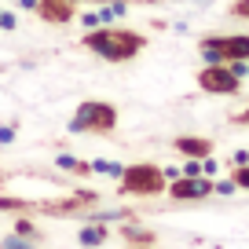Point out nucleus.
Instances as JSON below:
<instances>
[{
    "mask_svg": "<svg viewBox=\"0 0 249 249\" xmlns=\"http://www.w3.org/2000/svg\"><path fill=\"white\" fill-rule=\"evenodd\" d=\"M81 44L107 62H132L147 48V37L136 30H124V26H95V30L85 33Z\"/></svg>",
    "mask_w": 249,
    "mask_h": 249,
    "instance_id": "f257e3e1",
    "label": "nucleus"
},
{
    "mask_svg": "<svg viewBox=\"0 0 249 249\" xmlns=\"http://www.w3.org/2000/svg\"><path fill=\"white\" fill-rule=\"evenodd\" d=\"M73 136H85V132H95V136H110L117 128V107L107 99H85L77 110H73L70 124H66Z\"/></svg>",
    "mask_w": 249,
    "mask_h": 249,
    "instance_id": "f03ea898",
    "label": "nucleus"
},
{
    "mask_svg": "<svg viewBox=\"0 0 249 249\" xmlns=\"http://www.w3.org/2000/svg\"><path fill=\"white\" fill-rule=\"evenodd\" d=\"M117 179H121L124 195H136V198H158V195H165V187H169L165 169H161V165H150V161L124 165Z\"/></svg>",
    "mask_w": 249,
    "mask_h": 249,
    "instance_id": "7ed1b4c3",
    "label": "nucleus"
},
{
    "mask_svg": "<svg viewBox=\"0 0 249 249\" xmlns=\"http://www.w3.org/2000/svg\"><path fill=\"white\" fill-rule=\"evenodd\" d=\"M198 88L209 92V95H234L242 88V77L227 62H220V66H202V70H198Z\"/></svg>",
    "mask_w": 249,
    "mask_h": 249,
    "instance_id": "20e7f679",
    "label": "nucleus"
},
{
    "mask_svg": "<svg viewBox=\"0 0 249 249\" xmlns=\"http://www.w3.org/2000/svg\"><path fill=\"white\" fill-rule=\"evenodd\" d=\"M165 195L172 202H202V198L213 195V179L209 176H176L165 187Z\"/></svg>",
    "mask_w": 249,
    "mask_h": 249,
    "instance_id": "39448f33",
    "label": "nucleus"
},
{
    "mask_svg": "<svg viewBox=\"0 0 249 249\" xmlns=\"http://www.w3.org/2000/svg\"><path fill=\"white\" fill-rule=\"evenodd\" d=\"M37 15L44 18V22L52 26H66L77 18V11H73V4H66V0H37Z\"/></svg>",
    "mask_w": 249,
    "mask_h": 249,
    "instance_id": "423d86ee",
    "label": "nucleus"
},
{
    "mask_svg": "<svg viewBox=\"0 0 249 249\" xmlns=\"http://www.w3.org/2000/svg\"><path fill=\"white\" fill-rule=\"evenodd\" d=\"M220 48H224L227 62H246L249 59V33H227V37H220Z\"/></svg>",
    "mask_w": 249,
    "mask_h": 249,
    "instance_id": "0eeeda50",
    "label": "nucleus"
},
{
    "mask_svg": "<svg viewBox=\"0 0 249 249\" xmlns=\"http://www.w3.org/2000/svg\"><path fill=\"white\" fill-rule=\"evenodd\" d=\"M172 147L183 158H209L213 154V140H202V136H176Z\"/></svg>",
    "mask_w": 249,
    "mask_h": 249,
    "instance_id": "6e6552de",
    "label": "nucleus"
},
{
    "mask_svg": "<svg viewBox=\"0 0 249 249\" xmlns=\"http://www.w3.org/2000/svg\"><path fill=\"white\" fill-rule=\"evenodd\" d=\"M107 238H110V231H107V224H99V220H88V224L77 231V242L85 249H99Z\"/></svg>",
    "mask_w": 249,
    "mask_h": 249,
    "instance_id": "1a4fd4ad",
    "label": "nucleus"
},
{
    "mask_svg": "<svg viewBox=\"0 0 249 249\" xmlns=\"http://www.w3.org/2000/svg\"><path fill=\"white\" fill-rule=\"evenodd\" d=\"M198 55H202L205 66H220V62H227L224 48H220V37H202V40H198Z\"/></svg>",
    "mask_w": 249,
    "mask_h": 249,
    "instance_id": "9d476101",
    "label": "nucleus"
},
{
    "mask_svg": "<svg viewBox=\"0 0 249 249\" xmlns=\"http://www.w3.org/2000/svg\"><path fill=\"white\" fill-rule=\"evenodd\" d=\"M55 165H59V169H70V172H92V161H77L73 154H59Z\"/></svg>",
    "mask_w": 249,
    "mask_h": 249,
    "instance_id": "9b49d317",
    "label": "nucleus"
},
{
    "mask_svg": "<svg viewBox=\"0 0 249 249\" xmlns=\"http://www.w3.org/2000/svg\"><path fill=\"white\" fill-rule=\"evenodd\" d=\"M124 11H128V4H124V0H117V4H110V8H103V11H99V18H103V26H114L117 18L124 15Z\"/></svg>",
    "mask_w": 249,
    "mask_h": 249,
    "instance_id": "f8f14e48",
    "label": "nucleus"
},
{
    "mask_svg": "<svg viewBox=\"0 0 249 249\" xmlns=\"http://www.w3.org/2000/svg\"><path fill=\"white\" fill-rule=\"evenodd\" d=\"M33 242H37V238H30V234H4V242H0V246H4V249H33Z\"/></svg>",
    "mask_w": 249,
    "mask_h": 249,
    "instance_id": "ddd939ff",
    "label": "nucleus"
},
{
    "mask_svg": "<svg viewBox=\"0 0 249 249\" xmlns=\"http://www.w3.org/2000/svg\"><path fill=\"white\" fill-rule=\"evenodd\" d=\"M124 238H132V242H154V231H147V227H124Z\"/></svg>",
    "mask_w": 249,
    "mask_h": 249,
    "instance_id": "4468645a",
    "label": "nucleus"
},
{
    "mask_svg": "<svg viewBox=\"0 0 249 249\" xmlns=\"http://www.w3.org/2000/svg\"><path fill=\"white\" fill-rule=\"evenodd\" d=\"M0 209L4 213H26L30 202H22V198H0Z\"/></svg>",
    "mask_w": 249,
    "mask_h": 249,
    "instance_id": "2eb2a0df",
    "label": "nucleus"
},
{
    "mask_svg": "<svg viewBox=\"0 0 249 249\" xmlns=\"http://www.w3.org/2000/svg\"><path fill=\"white\" fill-rule=\"evenodd\" d=\"M15 231H18V234H30V238H37V242H40V231H37V227H33V220H30V216H18Z\"/></svg>",
    "mask_w": 249,
    "mask_h": 249,
    "instance_id": "dca6fc26",
    "label": "nucleus"
},
{
    "mask_svg": "<svg viewBox=\"0 0 249 249\" xmlns=\"http://www.w3.org/2000/svg\"><path fill=\"white\" fill-rule=\"evenodd\" d=\"M234 187L249 191V165H238V169H234Z\"/></svg>",
    "mask_w": 249,
    "mask_h": 249,
    "instance_id": "f3484780",
    "label": "nucleus"
},
{
    "mask_svg": "<svg viewBox=\"0 0 249 249\" xmlns=\"http://www.w3.org/2000/svg\"><path fill=\"white\" fill-rule=\"evenodd\" d=\"M238 187H234V179H216L213 183V195H234Z\"/></svg>",
    "mask_w": 249,
    "mask_h": 249,
    "instance_id": "a211bd4d",
    "label": "nucleus"
},
{
    "mask_svg": "<svg viewBox=\"0 0 249 249\" xmlns=\"http://www.w3.org/2000/svg\"><path fill=\"white\" fill-rule=\"evenodd\" d=\"M81 22H85V30H95V26H103V18H99V11H85V15H77Z\"/></svg>",
    "mask_w": 249,
    "mask_h": 249,
    "instance_id": "6ab92c4d",
    "label": "nucleus"
},
{
    "mask_svg": "<svg viewBox=\"0 0 249 249\" xmlns=\"http://www.w3.org/2000/svg\"><path fill=\"white\" fill-rule=\"evenodd\" d=\"M183 176H205L202 172V158H191V161L183 165Z\"/></svg>",
    "mask_w": 249,
    "mask_h": 249,
    "instance_id": "aec40b11",
    "label": "nucleus"
},
{
    "mask_svg": "<svg viewBox=\"0 0 249 249\" xmlns=\"http://www.w3.org/2000/svg\"><path fill=\"white\" fill-rule=\"evenodd\" d=\"M231 15L234 18H249V0H234V4H231Z\"/></svg>",
    "mask_w": 249,
    "mask_h": 249,
    "instance_id": "412c9836",
    "label": "nucleus"
},
{
    "mask_svg": "<svg viewBox=\"0 0 249 249\" xmlns=\"http://www.w3.org/2000/svg\"><path fill=\"white\" fill-rule=\"evenodd\" d=\"M227 165H231V169H238V165H249V150H234V154L227 158Z\"/></svg>",
    "mask_w": 249,
    "mask_h": 249,
    "instance_id": "4be33fe9",
    "label": "nucleus"
},
{
    "mask_svg": "<svg viewBox=\"0 0 249 249\" xmlns=\"http://www.w3.org/2000/svg\"><path fill=\"white\" fill-rule=\"evenodd\" d=\"M15 26H18V18L11 15V11H4V8H0V30H15Z\"/></svg>",
    "mask_w": 249,
    "mask_h": 249,
    "instance_id": "5701e85b",
    "label": "nucleus"
},
{
    "mask_svg": "<svg viewBox=\"0 0 249 249\" xmlns=\"http://www.w3.org/2000/svg\"><path fill=\"white\" fill-rule=\"evenodd\" d=\"M15 140V124H0V143H11Z\"/></svg>",
    "mask_w": 249,
    "mask_h": 249,
    "instance_id": "b1692460",
    "label": "nucleus"
},
{
    "mask_svg": "<svg viewBox=\"0 0 249 249\" xmlns=\"http://www.w3.org/2000/svg\"><path fill=\"white\" fill-rule=\"evenodd\" d=\"M18 4H22L26 11H37V0H18Z\"/></svg>",
    "mask_w": 249,
    "mask_h": 249,
    "instance_id": "393cba45",
    "label": "nucleus"
},
{
    "mask_svg": "<svg viewBox=\"0 0 249 249\" xmlns=\"http://www.w3.org/2000/svg\"><path fill=\"white\" fill-rule=\"evenodd\" d=\"M238 121H242V124H249V107H246V110L238 114Z\"/></svg>",
    "mask_w": 249,
    "mask_h": 249,
    "instance_id": "a878e982",
    "label": "nucleus"
},
{
    "mask_svg": "<svg viewBox=\"0 0 249 249\" xmlns=\"http://www.w3.org/2000/svg\"><path fill=\"white\" fill-rule=\"evenodd\" d=\"M66 4H73V8H77V4H85V0H66Z\"/></svg>",
    "mask_w": 249,
    "mask_h": 249,
    "instance_id": "bb28decb",
    "label": "nucleus"
},
{
    "mask_svg": "<svg viewBox=\"0 0 249 249\" xmlns=\"http://www.w3.org/2000/svg\"><path fill=\"white\" fill-rule=\"evenodd\" d=\"M143 249H147V246H143Z\"/></svg>",
    "mask_w": 249,
    "mask_h": 249,
    "instance_id": "cd10ccee",
    "label": "nucleus"
}]
</instances>
